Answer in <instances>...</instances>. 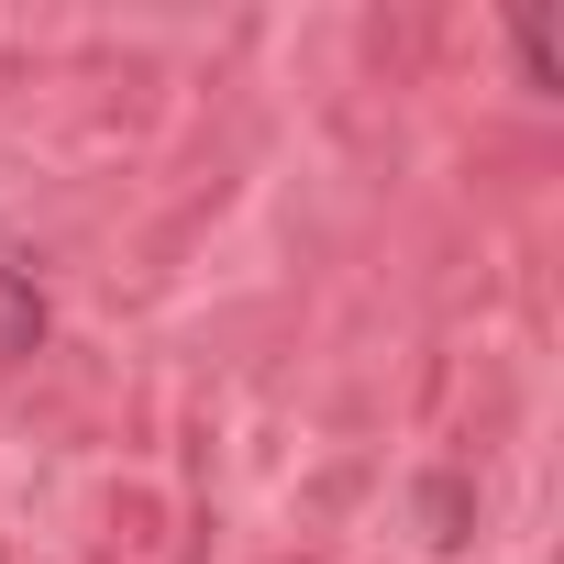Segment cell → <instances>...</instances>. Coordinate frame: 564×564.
<instances>
[{
    "label": "cell",
    "mask_w": 564,
    "mask_h": 564,
    "mask_svg": "<svg viewBox=\"0 0 564 564\" xmlns=\"http://www.w3.org/2000/svg\"><path fill=\"white\" fill-rule=\"evenodd\" d=\"M45 344V276L23 254H0V366H23Z\"/></svg>",
    "instance_id": "obj_1"
}]
</instances>
